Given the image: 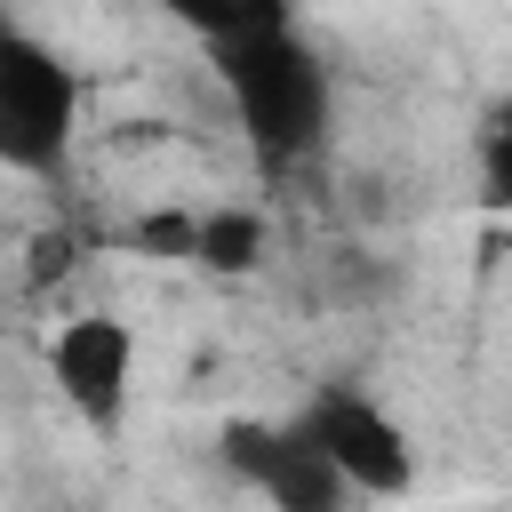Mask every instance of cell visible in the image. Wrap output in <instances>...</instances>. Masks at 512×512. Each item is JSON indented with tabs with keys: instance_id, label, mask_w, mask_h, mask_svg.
<instances>
[{
	"instance_id": "6",
	"label": "cell",
	"mask_w": 512,
	"mask_h": 512,
	"mask_svg": "<svg viewBox=\"0 0 512 512\" xmlns=\"http://www.w3.org/2000/svg\"><path fill=\"white\" fill-rule=\"evenodd\" d=\"M264 216L256 208H200L192 216V264L200 272H248L264 256Z\"/></svg>"
},
{
	"instance_id": "7",
	"label": "cell",
	"mask_w": 512,
	"mask_h": 512,
	"mask_svg": "<svg viewBox=\"0 0 512 512\" xmlns=\"http://www.w3.org/2000/svg\"><path fill=\"white\" fill-rule=\"evenodd\" d=\"M176 24H192L208 48L216 40H240V32H272V24H288V0H160Z\"/></svg>"
},
{
	"instance_id": "2",
	"label": "cell",
	"mask_w": 512,
	"mask_h": 512,
	"mask_svg": "<svg viewBox=\"0 0 512 512\" xmlns=\"http://www.w3.org/2000/svg\"><path fill=\"white\" fill-rule=\"evenodd\" d=\"M72 128H80V80L72 64L16 32L0 16V168L16 176H56L64 152H72Z\"/></svg>"
},
{
	"instance_id": "3",
	"label": "cell",
	"mask_w": 512,
	"mask_h": 512,
	"mask_svg": "<svg viewBox=\"0 0 512 512\" xmlns=\"http://www.w3.org/2000/svg\"><path fill=\"white\" fill-rule=\"evenodd\" d=\"M224 464L272 504V512H352L360 488L328 464V448L304 432V424H224Z\"/></svg>"
},
{
	"instance_id": "5",
	"label": "cell",
	"mask_w": 512,
	"mask_h": 512,
	"mask_svg": "<svg viewBox=\"0 0 512 512\" xmlns=\"http://www.w3.org/2000/svg\"><path fill=\"white\" fill-rule=\"evenodd\" d=\"M48 376H56V392L72 400V416H80L88 432H120V416H128V376H136V344H128V328H120L112 312H80V320L56 328Z\"/></svg>"
},
{
	"instance_id": "9",
	"label": "cell",
	"mask_w": 512,
	"mask_h": 512,
	"mask_svg": "<svg viewBox=\"0 0 512 512\" xmlns=\"http://www.w3.org/2000/svg\"><path fill=\"white\" fill-rule=\"evenodd\" d=\"M72 256H80L72 232H40V240H32V288H48L56 272H72Z\"/></svg>"
},
{
	"instance_id": "8",
	"label": "cell",
	"mask_w": 512,
	"mask_h": 512,
	"mask_svg": "<svg viewBox=\"0 0 512 512\" xmlns=\"http://www.w3.org/2000/svg\"><path fill=\"white\" fill-rule=\"evenodd\" d=\"M480 200L496 216H512V104H496L480 120Z\"/></svg>"
},
{
	"instance_id": "4",
	"label": "cell",
	"mask_w": 512,
	"mask_h": 512,
	"mask_svg": "<svg viewBox=\"0 0 512 512\" xmlns=\"http://www.w3.org/2000/svg\"><path fill=\"white\" fill-rule=\"evenodd\" d=\"M320 448H328V464L360 488V496H408L416 488V448H408V432L376 408V400H360V392H320L304 416H296Z\"/></svg>"
},
{
	"instance_id": "1",
	"label": "cell",
	"mask_w": 512,
	"mask_h": 512,
	"mask_svg": "<svg viewBox=\"0 0 512 512\" xmlns=\"http://www.w3.org/2000/svg\"><path fill=\"white\" fill-rule=\"evenodd\" d=\"M208 56H216V80H224L248 144H256L272 168H288V160H304V152L320 144V128H328V72H320V56H312L288 24L216 40Z\"/></svg>"
}]
</instances>
